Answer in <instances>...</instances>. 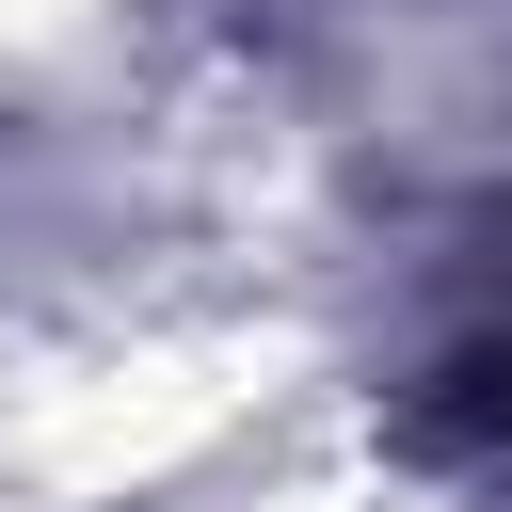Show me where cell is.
Instances as JSON below:
<instances>
[{
  "label": "cell",
  "mask_w": 512,
  "mask_h": 512,
  "mask_svg": "<svg viewBox=\"0 0 512 512\" xmlns=\"http://www.w3.org/2000/svg\"><path fill=\"white\" fill-rule=\"evenodd\" d=\"M416 448H448V464H480V480L512 496V336H496V352H464V368H432Z\"/></svg>",
  "instance_id": "1"
}]
</instances>
